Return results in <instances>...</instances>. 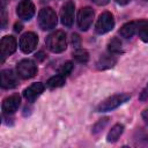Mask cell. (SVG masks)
Wrapping results in <instances>:
<instances>
[{
    "instance_id": "obj_1",
    "label": "cell",
    "mask_w": 148,
    "mask_h": 148,
    "mask_svg": "<svg viewBox=\"0 0 148 148\" xmlns=\"http://www.w3.org/2000/svg\"><path fill=\"white\" fill-rule=\"evenodd\" d=\"M46 46L50 51L54 53H60L65 51L67 47V39L65 32L61 30H57L50 34L46 38Z\"/></svg>"
},
{
    "instance_id": "obj_26",
    "label": "cell",
    "mask_w": 148,
    "mask_h": 148,
    "mask_svg": "<svg viewBox=\"0 0 148 148\" xmlns=\"http://www.w3.org/2000/svg\"><path fill=\"white\" fill-rule=\"evenodd\" d=\"M142 118H143V120L146 121V124L148 125V109H146V110L142 112Z\"/></svg>"
},
{
    "instance_id": "obj_18",
    "label": "cell",
    "mask_w": 148,
    "mask_h": 148,
    "mask_svg": "<svg viewBox=\"0 0 148 148\" xmlns=\"http://www.w3.org/2000/svg\"><path fill=\"white\" fill-rule=\"evenodd\" d=\"M64 83H65V76L59 74V75H54V76L50 77L46 82V86L49 88H59V87L64 86Z\"/></svg>"
},
{
    "instance_id": "obj_7",
    "label": "cell",
    "mask_w": 148,
    "mask_h": 148,
    "mask_svg": "<svg viewBox=\"0 0 148 148\" xmlns=\"http://www.w3.org/2000/svg\"><path fill=\"white\" fill-rule=\"evenodd\" d=\"M37 43H38L37 35L29 31V32H25V34H23L21 36V39H20V49L24 53H30V52H32L36 49Z\"/></svg>"
},
{
    "instance_id": "obj_14",
    "label": "cell",
    "mask_w": 148,
    "mask_h": 148,
    "mask_svg": "<svg viewBox=\"0 0 148 148\" xmlns=\"http://www.w3.org/2000/svg\"><path fill=\"white\" fill-rule=\"evenodd\" d=\"M116 62H117V59L112 54H103L97 60L96 66L98 69H108V68H111Z\"/></svg>"
},
{
    "instance_id": "obj_9",
    "label": "cell",
    "mask_w": 148,
    "mask_h": 148,
    "mask_svg": "<svg viewBox=\"0 0 148 148\" xmlns=\"http://www.w3.org/2000/svg\"><path fill=\"white\" fill-rule=\"evenodd\" d=\"M16 14L20 18L29 21L35 14V6L29 0H22L16 7Z\"/></svg>"
},
{
    "instance_id": "obj_3",
    "label": "cell",
    "mask_w": 148,
    "mask_h": 148,
    "mask_svg": "<svg viewBox=\"0 0 148 148\" xmlns=\"http://www.w3.org/2000/svg\"><path fill=\"white\" fill-rule=\"evenodd\" d=\"M130 99V95L127 94H120V95H113L106 99H104L98 106H97V111L98 112H106V111H111L116 108H118L119 105L124 104L125 102H127Z\"/></svg>"
},
{
    "instance_id": "obj_16",
    "label": "cell",
    "mask_w": 148,
    "mask_h": 148,
    "mask_svg": "<svg viewBox=\"0 0 148 148\" xmlns=\"http://www.w3.org/2000/svg\"><path fill=\"white\" fill-rule=\"evenodd\" d=\"M123 132H124V126L121 124H116L110 130V132L108 133V138H106L108 141L109 142H116L120 138V135L123 134Z\"/></svg>"
},
{
    "instance_id": "obj_8",
    "label": "cell",
    "mask_w": 148,
    "mask_h": 148,
    "mask_svg": "<svg viewBox=\"0 0 148 148\" xmlns=\"http://www.w3.org/2000/svg\"><path fill=\"white\" fill-rule=\"evenodd\" d=\"M17 43L15 37L13 36H5L2 37L1 42H0V54H1V61H3V59L10 54H13L16 50Z\"/></svg>"
},
{
    "instance_id": "obj_24",
    "label": "cell",
    "mask_w": 148,
    "mask_h": 148,
    "mask_svg": "<svg viewBox=\"0 0 148 148\" xmlns=\"http://www.w3.org/2000/svg\"><path fill=\"white\" fill-rule=\"evenodd\" d=\"M7 17H6V13H5V9L2 8V10H1V28L2 29H5V27H6V20Z\"/></svg>"
},
{
    "instance_id": "obj_15",
    "label": "cell",
    "mask_w": 148,
    "mask_h": 148,
    "mask_svg": "<svg viewBox=\"0 0 148 148\" xmlns=\"http://www.w3.org/2000/svg\"><path fill=\"white\" fill-rule=\"evenodd\" d=\"M136 29H138V22H128V23H125L120 28L119 34L121 37L128 39L133 37V35L136 32Z\"/></svg>"
},
{
    "instance_id": "obj_20",
    "label": "cell",
    "mask_w": 148,
    "mask_h": 148,
    "mask_svg": "<svg viewBox=\"0 0 148 148\" xmlns=\"http://www.w3.org/2000/svg\"><path fill=\"white\" fill-rule=\"evenodd\" d=\"M108 46H109L108 49H109L110 53H112V54H118V53L121 52V42L118 38L111 39L109 42V45Z\"/></svg>"
},
{
    "instance_id": "obj_10",
    "label": "cell",
    "mask_w": 148,
    "mask_h": 148,
    "mask_svg": "<svg viewBox=\"0 0 148 148\" xmlns=\"http://www.w3.org/2000/svg\"><path fill=\"white\" fill-rule=\"evenodd\" d=\"M74 9L75 5L73 1H67L60 10V20L65 27H72L74 22Z\"/></svg>"
},
{
    "instance_id": "obj_2",
    "label": "cell",
    "mask_w": 148,
    "mask_h": 148,
    "mask_svg": "<svg viewBox=\"0 0 148 148\" xmlns=\"http://www.w3.org/2000/svg\"><path fill=\"white\" fill-rule=\"evenodd\" d=\"M38 24L43 30L53 29L57 25L56 12L50 7H45V8L40 9V12L38 14Z\"/></svg>"
},
{
    "instance_id": "obj_5",
    "label": "cell",
    "mask_w": 148,
    "mask_h": 148,
    "mask_svg": "<svg viewBox=\"0 0 148 148\" xmlns=\"http://www.w3.org/2000/svg\"><path fill=\"white\" fill-rule=\"evenodd\" d=\"M114 27V18L113 15L110 12H104L99 15L96 25H95V30L97 34L102 35V34H106L110 30H112Z\"/></svg>"
},
{
    "instance_id": "obj_13",
    "label": "cell",
    "mask_w": 148,
    "mask_h": 148,
    "mask_svg": "<svg viewBox=\"0 0 148 148\" xmlns=\"http://www.w3.org/2000/svg\"><path fill=\"white\" fill-rule=\"evenodd\" d=\"M1 81L0 84L3 89H13L17 86V80L15 74H13V72L10 69H3L1 71Z\"/></svg>"
},
{
    "instance_id": "obj_21",
    "label": "cell",
    "mask_w": 148,
    "mask_h": 148,
    "mask_svg": "<svg viewBox=\"0 0 148 148\" xmlns=\"http://www.w3.org/2000/svg\"><path fill=\"white\" fill-rule=\"evenodd\" d=\"M72 71H73V64H72L71 61H67V62H65V64L60 67L59 74L62 75V76H67V75L71 74Z\"/></svg>"
},
{
    "instance_id": "obj_11",
    "label": "cell",
    "mask_w": 148,
    "mask_h": 148,
    "mask_svg": "<svg viewBox=\"0 0 148 148\" xmlns=\"http://www.w3.org/2000/svg\"><path fill=\"white\" fill-rule=\"evenodd\" d=\"M20 103H21V97L17 94H14V95L6 97L2 102V112L5 114L14 113L15 111H17Z\"/></svg>"
},
{
    "instance_id": "obj_27",
    "label": "cell",
    "mask_w": 148,
    "mask_h": 148,
    "mask_svg": "<svg viewBox=\"0 0 148 148\" xmlns=\"http://www.w3.org/2000/svg\"><path fill=\"white\" fill-rule=\"evenodd\" d=\"M130 1L131 0H116V2L119 3V5H127Z\"/></svg>"
},
{
    "instance_id": "obj_28",
    "label": "cell",
    "mask_w": 148,
    "mask_h": 148,
    "mask_svg": "<svg viewBox=\"0 0 148 148\" xmlns=\"http://www.w3.org/2000/svg\"><path fill=\"white\" fill-rule=\"evenodd\" d=\"M22 25L21 24H15V31H21Z\"/></svg>"
},
{
    "instance_id": "obj_6",
    "label": "cell",
    "mask_w": 148,
    "mask_h": 148,
    "mask_svg": "<svg viewBox=\"0 0 148 148\" xmlns=\"http://www.w3.org/2000/svg\"><path fill=\"white\" fill-rule=\"evenodd\" d=\"M94 10L90 7H83L77 13V25L81 30L86 31L88 28H90L92 20H94Z\"/></svg>"
},
{
    "instance_id": "obj_19",
    "label": "cell",
    "mask_w": 148,
    "mask_h": 148,
    "mask_svg": "<svg viewBox=\"0 0 148 148\" xmlns=\"http://www.w3.org/2000/svg\"><path fill=\"white\" fill-rule=\"evenodd\" d=\"M73 57L79 62H87L89 60V53L83 49H76L73 52Z\"/></svg>"
},
{
    "instance_id": "obj_17",
    "label": "cell",
    "mask_w": 148,
    "mask_h": 148,
    "mask_svg": "<svg viewBox=\"0 0 148 148\" xmlns=\"http://www.w3.org/2000/svg\"><path fill=\"white\" fill-rule=\"evenodd\" d=\"M136 32H138L139 37L143 42H148V22H146V21H139L138 22Z\"/></svg>"
},
{
    "instance_id": "obj_4",
    "label": "cell",
    "mask_w": 148,
    "mask_h": 148,
    "mask_svg": "<svg viewBox=\"0 0 148 148\" xmlns=\"http://www.w3.org/2000/svg\"><path fill=\"white\" fill-rule=\"evenodd\" d=\"M16 72L21 79H31L37 74V66L31 59H22L16 65Z\"/></svg>"
},
{
    "instance_id": "obj_12",
    "label": "cell",
    "mask_w": 148,
    "mask_h": 148,
    "mask_svg": "<svg viewBox=\"0 0 148 148\" xmlns=\"http://www.w3.org/2000/svg\"><path fill=\"white\" fill-rule=\"evenodd\" d=\"M43 91H44V84L40 82H36L23 90V96L28 102H34L37 97L40 96Z\"/></svg>"
},
{
    "instance_id": "obj_22",
    "label": "cell",
    "mask_w": 148,
    "mask_h": 148,
    "mask_svg": "<svg viewBox=\"0 0 148 148\" xmlns=\"http://www.w3.org/2000/svg\"><path fill=\"white\" fill-rule=\"evenodd\" d=\"M106 123H108V118H103V119H101L95 126H94V132L96 133V132H98V131H101L105 125H106Z\"/></svg>"
},
{
    "instance_id": "obj_25",
    "label": "cell",
    "mask_w": 148,
    "mask_h": 148,
    "mask_svg": "<svg viewBox=\"0 0 148 148\" xmlns=\"http://www.w3.org/2000/svg\"><path fill=\"white\" fill-rule=\"evenodd\" d=\"M92 2H95L96 5H106L109 2V0H90Z\"/></svg>"
},
{
    "instance_id": "obj_29",
    "label": "cell",
    "mask_w": 148,
    "mask_h": 148,
    "mask_svg": "<svg viewBox=\"0 0 148 148\" xmlns=\"http://www.w3.org/2000/svg\"><path fill=\"white\" fill-rule=\"evenodd\" d=\"M147 1H148V0H147Z\"/></svg>"
},
{
    "instance_id": "obj_23",
    "label": "cell",
    "mask_w": 148,
    "mask_h": 148,
    "mask_svg": "<svg viewBox=\"0 0 148 148\" xmlns=\"http://www.w3.org/2000/svg\"><path fill=\"white\" fill-rule=\"evenodd\" d=\"M72 44L75 46V47H79L80 46V38L77 35H73L72 36Z\"/></svg>"
}]
</instances>
